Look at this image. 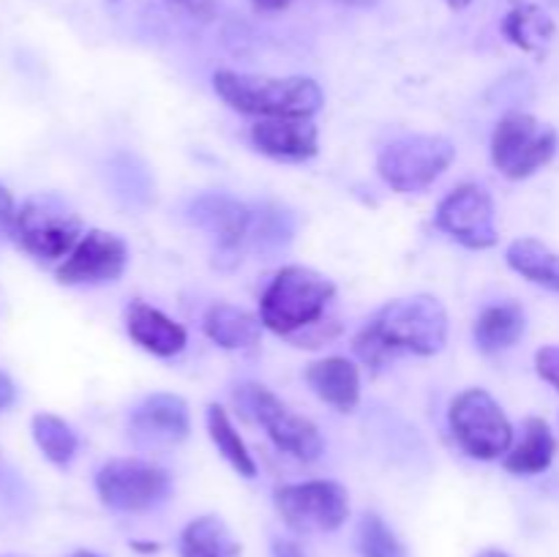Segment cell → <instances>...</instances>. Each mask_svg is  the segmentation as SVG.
Segmentation results:
<instances>
[{
  "label": "cell",
  "mask_w": 559,
  "mask_h": 557,
  "mask_svg": "<svg viewBox=\"0 0 559 557\" xmlns=\"http://www.w3.org/2000/svg\"><path fill=\"white\" fill-rule=\"evenodd\" d=\"M535 369H538L540 380H546L559 391V344H549V347H540L535 353Z\"/></svg>",
  "instance_id": "4316f807"
},
{
  "label": "cell",
  "mask_w": 559,
  "mask_h": 557,
  "mask_svg": "<svg viewBox=\"0 0 559 557\" xmlns=\"http://www.w3.org/2000/svg\"><path fill=\"white\" fill-rule=\"evenodd\" d=\"M524 311L519 304H497L480 311L478 322H475V344L484 353H500V349L513 347L522 339Z\"/></svg>",
  "instance_id": "44dd1931"
},
{
  "label": "cell",
  "mask_w": 559,
  "mask_h": 557,
  "mask_svg": "<svg viewBox=\"0 0 559 557\" xmlns=\"http://www.w3.org/2000/svg\"><path fill=\"white\" fill-rule=\"evenodd\" d=\"M31 429L33 440H36V446L41 448V453L49 462L63 467V464H69L71 459H74L80 440H76L74 429H71L63 418H58V415L52 413H38L33 415Z\"/></svg>",
  "instance_id": "d4e9b609"
},
{
  "label": "cell",
  "mask_w": 559,
  "mask_h": 557,
  "mask_svg": "<svg viewBox=\"0 0 559 557\" xmlns=\"http://www.w3.org/2000/svg\"><path fill=\"white\" fill-rule=\"evenodd\" d=\"M96 491L112 511L145 513L167 500L173 478L145 459H109L96 473Z\"/></svg>",
  "instance_id": "9c48e42d"
},
{
  "label": "cell",
  "mask_w": 559,
  "mask_h": 557,
  "mask_svg": "<svg viewBox=\"0 0 559 557\" xmlns=\"http://www.w3.org/2000/svg\"><path fill=\"white\" fill-rule=\"evenodd\" d=\"M278 517L295 533H333L349 517L347 489L336 481H304V484L278 486L276 495Z\"/></svg>",
  "instance_id": "30bf717a"
},
{
  "label": "cell",
  "mask_w": 559,
  "mask_h": 557,
  "mask_svg": "<svg viewBox=\"0 0 559 557\" xmlns=\"http://www.w3.org/2000/svg\"><path fill=\"white\" fill-rule=\"evenodd\" d=\"M240 541L218 517H200L180 535V557H240Z\"/></svg>",
  "instance_id": "ffe728a7"
},
{
  "label": "cell",
  "mask_w": 559,
  "mask_h": 557,
  "mask_svg": "<svg viewBox=\"0 0 559 557\" xmlns=\"http://www.w3.org/2000/svg\"><path fill=\"white\" fill-rule=\"evenodd\" d=\"M207 435H211L213 446L218 448L224 459L233 464V470L243 478H254L257 475V462L254 457L246 448L243 437L235 431L233 420H229V413L222 407V404H207Z\"/></svg>",
  "instance_id": "cb8c5ba5"
},
{
  "label": "cell",
  "mask_w": 559,
  "mask_h": 557,
  "mask_svg": "<svg viewBox=\"0 0 559 557\" xmlns=\"http://www.w3.org/2000/svg\"><path fill=\"white\" fill-rule=\"evenodd\" d=\"M191 415L186 399L153 393L142 399L129 418V435L140 448H169L189 437Z\"/></svg>",
  "instance_id": "4fadbf2b"
},
{
  "label": "cell",
  "mask_w": 559,
  "mask_h": 557,
  "mask_svg": "<svg viewBox=\"0 0 559 557\" xmlns=\"http://www.w3.org/2000/svg\"><path fill=\"white\" fill-rule=\"evenodd\" d=\"M557 131L527 112H508L491 134V162L506 178L522 180L555 158Z\"/></svg>",
  "instance_id": "ba28073f"
},
{
  "label": "cell",
  "mask_w": 559,
  "mask_h": 557,
  "mask_svg": "<svg viewBox=\"0 0 559 557\" xmlns=\"http://www.w3.org/2000/svg\"><path fill=\"white\" fill-rule=\"evenodd\" d=\"M551 3H555V5H559V0H551Z\"/></svg>",
  "instance_id": "74e56055"
},
{
  "label": "cell",
  "mask_w": 559,
  "mask_h": 557,
  "mask_svg": "<svg viewBox=\"0 0 559 557\" xmlns=\"http://www.w3.org/2000/svg\"><path fill=\"white\" fill-rule=\"evenodd\" d=\"M358 552L360 557H407V546L399 541L377 513H366L358 524Z\"/></svg>",
  "instance_id": "484cf974"
},
{
  "label": "cell",
  "mask_w": 559,
  "mask_h": 557,
  "mask_svg": "<svg viewBox=\"0 0 559 557\" xmlns=\"http://www.w3.org/2000/svg\"><path fill=\"white\" fill-rule=\"evenodd\" d=\"M502 33L524 52H544L546 44L555 38V22L538 5L519 3L502 20Z\"/></svg>",
  "instance_id": "603a6c76"
},
{
  "label": "cell",
  "mask_w": 559,
  "mask_h": 557,
  "mask_svg": "<svg viewBox=\"0 0 559 557\" xmlns=\"http://www.w3.org/2000/svg\"><path fill=\"white\" fill-rule=\"evenodd\" d=\"M202 328H205L207 339L224 349H249L254 344H260L262 336L260 317H254L251 311L233 304H213L205 311Z\"/></svg>",
  "instance_id": "ac0fdd59"
},
{
  "label": "cell",
  "mask_w": 559,
  "mask_h": 557,
  "mask_svg": "<svg viewBox=\"0 0 559 557\" xmlns=\"http://www.w3.org/2000/svg\"><path fill=\"white\" fill-rule=\"evenodd\" d=\"M14 238L31 257L44 262L63 260L82 238V218L55 194L31 197L16 211Z\"/></svg>",
  "instance_id": "5b68a950"
},
{
  "label": "cell",
  "mask_w": 559,
  "mask_h": 557,
  "mask_svg": "<svg viewBox=\"0 0 559 557\" xmlns=\"http://www.w3.org/2000/svg\"><path fill=\"white\" fill-rule=\"evenodd\" d=\"M126 328H129V336L134 339V344H140L151 355H158V358H173L189 342V333L180 322H175L173 317L153 309V306L142 304V300H134L129 306Z\"/></svg>",
  "instance_id": "2e32d148"
},
{
  "label": "cell",
  "mask_w": 559,
  "mask_h": 557,
  "mask_svg": "<svg viewBox=\"0 0 559 557\" xmlns=\"http://www.w3.org/2000/svg\"><path fill=\"white\" fill-rule=\"evenodd\" d=\"M14 218H16L14 197L9 194V189H3V186H0V235L9 233V229H14Z\"/></svg>",
  "instance_id": "83f0119b"
},
{
  "label": "cell",
  "mask_w": 559,
  "mask_h": 557,
  "mask_svg": "<svg viewBox=\"0 0 559 557\" xmlns=\"http://www.w3.org/2000/svg\"><path fill=\"white\" fill-rule=\"evenodd\" d=\"M213 87L233 109L260 118H311L322 109V91L309 76H262L222 69Z\"/></svg>",
  "instance_id": "7a4b0ae2"
},
{
  "label": "cell",
  "mask_w": 559,
  "mask_h": 557,
  "mask_svg": "<svg viewBox=\"0 0 559 557\" xmlns=\"http://www.w3.org/2000/svg\"><path fill=\"white\" fill-rule=\"evenodd\" d=\"M333 295L336 284L314 268L287 265L271 278L262 293L260 320L278 336H295L322 320Z\"/></svg>",
  "instance_id": "3957f363"
},
{
  "label": "cell",
  "mask_w": 559,
  "mask_h": 557,
  "mask_svg": "<svg viewBox=\"0 0 559 557\" xmlns=\"http://www.w3.org/2000/svg\"><path fill=\"white\" fill-rule=\"evenodd\" d=\"M251 142L278 162H306L320 151L317 126L309 118H262L251 129Z\"/></svg>",
  "instance_id": "5bb4252c"
},
{
  "label": "cell",
  "mask_w": 559,
  "mask_h": 557,
  "mask_svg": "<svg viewBox=\"0 0 559 557\" xmlns=\"http://www.w3.org/2000/svg\"><path fill=\"white\" fill-rule=\"evenodd\" d=\"M456 147L440 134H409L382 147L377 158L382 180L399 194L424 191L451 167Z\"/></svg>",
  "instance_id": "8992f818"
},
{
  "label": "cell",
  "mask_w": 559,
  "mask_h": 557,
  "mask_svg": "<svg viewBox=\"0 0 559 557\" xmlns=\"http://www.w3.org/2000/svg\"><path fill=\"white\" fill-rule=\"evenodd\" d=\"M235 407L251 424H260L282 451L300 462H314L322 453L320 429L304 415L293 413L273 391L260 382H240L233 393Z\"/></svg>",
  "instance_id": "277c9868"
},
{
  "label": "cell",
  "mask_w": 559,
  "mask_h": 557,
  "mask_svg": "<svg viewBox=\"0 0 559 557\" xmlns=\"http://www.w3.org/2000/svg\"><path fill=\"white\" fill-rule=\"evenodd\" d=\"M437 227L467 249H491L500 238L491 194L484 186H459L437 208Z\"/></svg>",
  "instance_id": "8fae6325"
},
{
  "label": "cell",
  "mask_w": 559,
  "mask_h": 557,
  "mask_svg": "<svg viewBox=\"0 0 559 557\" xmlns=\"http://www.w3.org/2000/svg\"><path fill=\"white\" fill-rule=\"evenodd\" d=\"M251 3H254V9L262 11V14H276V11L287 9L293 0H251Z\"/></svg>",
  "instance_id": "4dcf8cb0"
},
{
  "label": "cell",
  "mask_w": 559,
  "mask_h": 557,
  "mask_svg": "<svg viewBox=\"0 0 559 557\" xmlns=\"http://www.w3.org/2000/svg\"><path fill=\"white\" fill-rule=\"evenodd\" d=\"M448 342V311L435 295H413L382 306L355 336V353L380 369L396 353L437 355Z\"/></svg>",
  "instance_id": "6da1fadb"
},
{
  "label": "cell",
  "mask_w": 559,
  "mask_h": 557,
  "mask_svg": "<svg viewBox=\"0 0 559 557\" xmlns=\"http://www.w3.org/2000/svg\"><path fill=\"white\" fill-rule=\"evenodd\" d=\"M451 431L462 451L473 459H489L508 453L513 442V426L497 399L484 388H467L451 402Z\"/></svg>",
  "instance_id": "52a82bcc"
},
{
  "label": "cell",
  "mask_w": 559,
  "mask_h": 557,
  "mask_svg": "<svg viewBox=\"0 0 559 557\" xmlns=\"http://www.w3.org/2000/svg\"><path fill=\"white\" fill-rule=\"evenodd\" d=\"M71 557H98V555H93V552H74Z\"/></svg>",
  "instance_id": "d590c367"
},
{
  "label": "cell",
  "mask_w": 559,
  "mask_h": 557,
  "mask_svg": "<svg viewBox=\"0 0 559 557\" xmlns=\"http://www.w3.org/2000/svg\"><path fill=\"white\" fill-rule=\"evenodd\" d=\"M448 5H451L453 11H462V9H467L469 3H473V0H445Z\"/></svg>",
  "instance_id": "d6a6232c"
},
{
  "label": "cell",
  "mask_w": 559,
  "mask_h": 557,
  "mask_svg": "<svg viewBox=\"0 0 559 557\" xmlns=\"http://www.w3.org/2000/svg\"><path fill=\"white\" fill-rule=\"evenodd\" d=\"M134 549H142V552H156L158 546H156V544H134Z\"/></svg>",
  "instance_id": "e575fe53"
},
{
  "label": "cell",
  "mask_w": 559,
  "mask_h": 557,
  "mask_svg": "<svg viewBox=\"0 0 559 557\" xmlns=\"http://www.w3.org/2000/svg\"><path fill=\"white\" fill-rule=\"evenodd\" d=\"M14 399H16L14 380H11V377L5 375V371H0V413L11 407V404H14Z\"/></svg>",
  "instance_id": "f1b7e54d"
},
{
  "label": "cell",
  "mask_w": 559,
  "mask_h": 557,
  "mask_svg": "<svg viewBox=\"0 0 559 557\" xmlns=\"http://www.w3.org/2000/svg\"><path fill=\"white\" fill-rule=\"evenodd\" d=\"M189 218L205 229L222 251L238 249L251 229V211L229 194L197 197L189 208Z\"/></svg>",
  "instance_id": "9a60e30c"
},
{
  "label": "cell",
  "mask_w": 559,
  "mask_h": 557,
  "mask_svg": "<svg viewBox=\"0 0 559 557\" xmlns=\"http://www.w3.org/2000/svg\"><path fill=\"white\" fill-rule=\"evenodd\" d=\"M306 382L311 391L331 407L349 413L360 402V371L353 360L333 355V358L314 360L306 369Z\"/></svg>",
  "instance_id": "e0dca14e"
},
{
  "label": "cell",
  "mask_w": 559,
  "mask_h": 557,
  "mask_svg": "<svg viewBox=\"0 0 559 557\" xmlns=\"http://www.w3.org/2000/svg\"><path fill=\"white\" fill-rule=\"evenodd\" d=\"M475 557H508V555L502 549H484V552H478Z\"/></svg>",
  "instance_id": "836d02e7"
},
{
  "label": "cell",
  "mask_w": 559,
  "mask_h": 557,
  "mask_svg": "<svg viewBox=\"0 0 559 557\" xmlns=\"http://www.w3.org/2000/svg\"><path fill=\"white\" fill-rule=\"evenodd\" d=\"M273 557H306L295 541H273Z\"/></svg>",
  "instance_id": "f546056e"
},
{
  "label": "cell",
  "mask_w": 559,
  "mask_h": 557,
  "mask_svg": "<svg viewBox=\"0 0 559 557\" xmlns=\"http://www.w3.org/2000/svg\"><path fill=\"white\" fill-rule=\"evenodd\" d=\"M506 260L519 276L559 293V254L538 238H519L508 246Z\"/></svg>",
  "instance_id": "7402d4cb"
},
{
  "label": "cell",
  "mask_w": 559,
  "mask_h": 557,
  "mask_svg": "<svg viewBox=\"0 0 559 557\" xmlns=\"http://www.w3.org/2000/svg\"><path fill=\"white\" fill-rule=\"evenodd\" d=\"M336 3L349 5V9H369V5H374L377 0H336Z\"/></svg>",
  "instance_id": "1f68e13d"
},
{
  "label": "cell",
  "mask_w": 559,
  "mask_h": 557,
  "mask_svg": "<svg viewBox=\"0 0 559 557\" xmlns=\"http://www.w3.org/2000/svg\"><path fill=\"white\" fill-rule=\"evenodd\" d=\"M557 453V440L544 418H527L524 437L506 457V470L513 475H538L549 470Z\"/></svg>",
  "instance_id": "d6986e66"
},
{
  "label": "cell",
  "mask_w": 559,
  "mask_h": 557,
  "mask_svg": "<svg viewBox=\"0 0 559 557\" xmlns=\"http://www.w3.org/2000/svg\"><path fill=\"white\" fill-rule=\"evenodd\" d=\"M169 3H191V0H169Z\"/></svg>",
  "instance_id": "8d00e7d4"
},
{
  "label": "cell",
  "mask_w": 559,
  "mask_h": 557,
  "mask_svg": "<svg viewBox=\"0 0 559 557\" xmlns=\"http://www.w3.org/2000/svg\"><path fill=\"white\" fill-rule=\"evenodd\" d=\"M129 265V246L120 235L104 229H87L69 257L60 262V284H107L123 276Z\"/></svg>",
  "instance_id": "7c38bea8"
}]
</instances>
